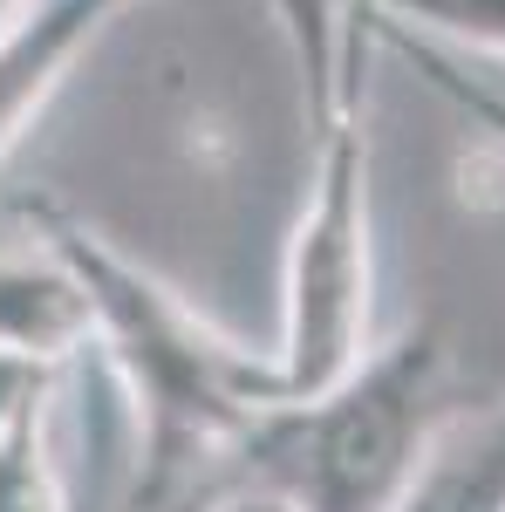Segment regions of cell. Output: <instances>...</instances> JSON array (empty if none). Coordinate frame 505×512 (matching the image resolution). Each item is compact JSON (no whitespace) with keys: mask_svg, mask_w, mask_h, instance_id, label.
<instances>
[{"mask_svg":"<svg viewBox=\"0 0 505 512\" xmlns=\"http://www.w3.org/2000/svg\"><path fill=\"white\" fill-rule=\"evenodd\" d=\"M444 383V335L417 321L369 349L335 390L260 410L239 444V472L246 485L280 492L294 512H396L451 424Z\"/></svg>","mask_w":505,"mask_h":512,"instance_id":"6da1fadb","label":"cell"},{"mask_svg":"<svg viewBox=\"0 0 505 512\" xmlns=\"http://www.w3.org/2000/svg\"><path fill=\"white\" fill-rule=\"evenodd\" d=\"M376 294V219H369V117L355 103L314 137L308 205L287 239L280 274V342L267 349L280 403H308L335 390L369 342Z\"/></svg>","mask_w":505,"mask_h":512,"instance_id":"7a4b0ae2","label":"cell"},{"mask_svg":"<svg viewBox=\"0 0 505 512\" xmlns=\"http://www.w3.org/2000/svg\"><path fill=\"white\" fill-rule=\"evenodd\" d=\"M0 355L48 376H69L96 355V308L48 239L0 246Z\"/></svg>","mask_w":505,"mask_h":512,"instance_id":"3957f363","label":"cell"},{"mask_svg":"<svg viewBox=\"0 0 505 512\" xmlns=\"http://www.w3.org/2000/svg\"><path fill=\"white\" fill-rule=\"evenodd\" d=\"M137 0H21L0 21V164L21 151L48 96L82 62V48Z\"/></svg>","mask_w":505,"mask_h":512,"instance_id":"277c9868","label":"cell"},{"mask_svg":"<svg viewBox=\"0 0 505 512\" xmlns=\"http://www.w3.org/2000/svg\"><path fill=\"white\" fill-rule=\"evenodd\" d=\"M273 28L294 55L301 76V110H308V137H321L335 117H349L362 103V48L355 41V0H267Z\"/></svg>","mask_w":505,"mask_h":512,"instance_id":"5b68a950","label":"cell"},{"mask_svg":"<svg viewBox=\"0 0 505 512\" xmlns=\"http://www.w3.org/2000/svg\"><path fill=\"white\" fill-rule=\"evenodd\" d=\"M396 512H505V403L451 417Z\"/></svg>","mask_w":505,"mask_h":512,"instance_id":"8992f818","label":"cell"},{"mask_svg":"<svg viewBox=\"0 0 505 512\" xmlns=\"http://www.w3.org/2000/svg\"><path fill=\"white\" fill-rule=\"evenodd\" d=\"M0 512H69V472L55 458V396L28 403L0 431Z\"/></svg>","mask_w":505,"mask_h":512,"instance_id":"52a82bcc","label":"cell"},{"mask_svg":"<svg viewBox=\"0 0 505 512\" xmlns=\"http://www.w3.org/2000/svg\"><path fill=\"white\" fill-rule=\"evenodd\" d=\"M369 21H396L437 48H478L505 62V0H355V41H369Z\"/></svg>","mask_w":505,"mask_h":512,"instance_id":"ba28073f","label":"cell"},{"mask_svg":"<svg viewBox=\"0 0 505 512\" xmlns=\"http://www.w3.org/2000/svg\"><path fill=\"white\" fill-rule=\"evenodd\" d=\"M369 28H383L389 48H396V55H403V62H410V69H417V76H424L430 89L444 96V103H451V110H465V117L505 151V89H499V82L471 76V69L458 62V55H451V48H437V41L410 35V28H396V21H369Z\"/></svg>","mask_w":505,"mask_h":512,"instance_id":"9c48e42d","label":"cell"},{"mask_svg":"<svg viewBox=\"0 0 505 512\" xmlns=\"http://www.w3.org/2000/svg\"><path fill=\"white\" fill-rule=\"evenodd\" d=\"M212 512H294V506H287L280 492H267V485H239L233 499H219Z\"/></svg>","mask_w":505,"mask_h":512,"instance_id":"30bf717a","label":"cell"},{"mask_svg":"<svg viewBox=\"0 0 505 512\" xmlns=\"http://www.w3.org/2000/svg\"><path fill=\"white\" fill-rule=\"evenodd\" d=\"M14 7H21V0H0V21H7V14H14Z\"/></svg>","mask_w":505,"mask_h":512,"instance_id":"8fae6325","label":"cell"}]
</instances>
